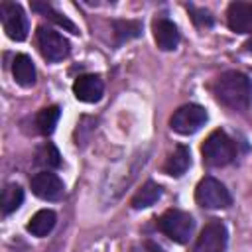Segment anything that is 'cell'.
Listing matches in <instances>:
<instances>
[{
  "instance_id": "cell-4",
  "label": "cell",
  "mask_w": 252,
  "mask_h": 252,
  "mask_svg": "<svg viewBox=\"0 0 252 252\" xmlns=\"http://www.w3.org/2000/svg\"><path fill=\"white\" fill-rule=\"evenodd\" d=\"M195 201L203 209H226L232 203V197L219 179L205 177L195 189Z\"/></svg>"
},
{
  "instance_id": "cell-18",
  "label": "cell",
  "mask_w": 252,
  "mask_h": 252,
  "mask_svg": "<svg viewBox=\"0 0 252 252\" xmlns=\"http://www.w3.org/2000/svg\"><path fill=\"white\" fill-rule=\"evenodd\" d=\"M32 10L39 12V14L45 16L47 20L55 22L59 28H63V30H67V32H71V33H79V28H77L69 18H65L63 14H59L57 10H53L49 4H45V2H33V4H32Z\"/></svg>"
},
{
  "instance_id": "cell-3",
  "label": "cell",
  "mask_w": 252,
  "mask_h": 252,
  "mask_svg": "<svg viewBox=\"0 0 252 252\" xmlns=\"http://www.w3.org/2000/svg\"><path fill=\"white\" fill-rule=\"evenodd\" d=\"M158 226H159V230H161L167 238H171L173 242L185 244V242L191 238V234H193L195 222H193V219H191L189 213L179 211V209H169V211H165V213L159 217Z\"/></svg>"
},
{
  "instance_id": "cell-8",
  "label": "cell",
  "mask_w": 252,
  "mask_h": 252,
  "mask_svg": "<svg viewBox=\"0 0 252 252\" xmlns=\"http://www.w3.org/2000/svg\"><path fill=\"white\" fill-rule=\"evenodd\" d=\"M226 240H228L226 226L220 220L213 219L203 226L195 244V252H224Z\"/></svg>"
},
{
  "instance_id": "cell-19",
  "label": "cell",
  "mask_w": 252,
  "mask_h": 252,
  "mask_svg": "<svg viewBox=\"0 0 252 252\" xmlns=\"http://www.w3.org/2000/svg\"><path fill=\"white\" fill-rule=\"evenodd\" d=\"M59 114H61V110H59V106H55V104L41 108V110L37 112V116H35V126H37V130H39L43 136L53 134V130H55V126H57V120H59Z\"/></svg>"
},
{
  "instance_id": "cell-12",
  "label": "cell",
  "mask_w": 252,
  "mask_h": 252,
  "mask_svg": "<svg viewBox=\"0 0 252 252\" xmlns=\"http://www.w3.org/2000/svg\"><path fill=\"white\" fill-rule=\"evenodd\" d=\"M228 28L236 33H250L252 32V4L246 2H232L226 12Z\"/></svg>"
},
{
  "instance_id": "cell-11",
  "label": "cell",
  "mask_w": 252,
  "mask_h": 252,
  "mask_svg": "<svg viewBox=\"0 0 252 252\" xmlns=\"http://www.w3.org/2000/svg\"><path fill=\"white\" fill-rule=\"evenodd\" d=\"M152 32H154V39H156V43H158L159 49L171 51V49L177 47V43H179V32H177V26L171 20H167V18L154 20Z\"/></svg>"
},
{
  "instance_id": "cell-24",
  "label": "cell",
  "mask_w": 252,
  "mask_h": 252,
  "mask_svg": "<svg viewBox=\"0 0 252 252\" xmlns=\"http://www.w3.org/2000/svg\"><path fill=\"white\" fill-rule=\"evenodd\" d=\"M246 47H248V49H250V51H252V39H250V41H248V43H246Z\"/></svg>"
},
{
  "instance_id": "cell-15",
  "label": "cell",
  "mask_w": 252,
  "mask_h": 252,
  "mask_svg": "<svg viewBox=\"0 0 252 252\" xmlns=\"http://www.w3.org/2000/svg\"><path fill=\"white\" fill-rule=\"evenodd\" d=\"M55 220H57V217H55V213L51 211V209H41V211H37L32 219H30V222H28V232H32L33 236H47L51 230H53V226H55Z\"/></svg>"
},
{
  "instance_id": "cell-20",
  "label": "cell",
  "mask_w": 252,
  "mask_h": 252,
  "mask_svg": "<svg viewBox=\"0 0 252 252\" xmlns=\"http://www.w3.org/2000/svg\"><path fill=\"white\" fill-rule=\"evenodd\" d=\"M114 33H116V41L124 43V41L138 37L142 33V24L136 20H116L114 22Z\"/></svg>"
},
{
  "instance_id": "cell-9",
  "label": "cell",
  "mask_w": 252,
  "mask_h": 252,
  "mask_svg": "<svg viewBox=\"0 0 252 252\" xmlns=\"http://www.w3.org/2000/svg\"><path fill=\"white\" fill-rule=\"evenodd\" d=\"M32 191L35 197L43 199V201H59L65 193L63 181L59 179V175L51 173V171H39L32 177L30 181Z\"/></svg>"
},
{
  "instance_id": "cell-14",
  "label": "cell",
  "mask_w": 252,
  "mask_h": 252,
  "mask_svg": "<svg viewBox=\"0 0 252 252\" xmlns=\"http://www.w3.org/2000/svg\"><path fill=\"white\" fill-rule=\"evenodd\" d=\"M191 165V154H189V148L185 146H177L169 158L165 159V165H163V171L171 177H181Z\"/></svg>"
},
{
  "instance_id": "cell-6",
  "label": "cell",
  "mask_w": 252,
  "mask_h": 252,
  "mask_svg": "<svg viewBox=\"0 0 252 252\" xmlns=\"http://www.w3.org/2000/svg\"><path fill=\"white\" fill-rule=\"evenodd\" d=\"M37 47L43 55V59L57 63L63 61L69 55V41L55 30L39 26L37 28Z\"/></svg>"
},
{
  "instance_id": "cell-13",
  "label": "cell",
  "mask_w": 252,
  "mask_h": 252,
  "mask_svg": "<svg viewBox=\"0 0 252 252\" xmlns=\"http://www.w3.org/2000/svg\"><path fill=\"white\" fill-rule=\"evenodd\" d=\"M12 73L20 87H32L35 83V67H33L32 57L26 53L16 55V59L12 63Z\"/></svg>"
},
{
  "instance_id": "cell-23",
  "label": "cell",
  "mask_w": 252,
  "mask_h": 252,
  "mask_svg": "<svg viewBox=\"0 0 252 252\" xmlns=\"http://www.w3.org/2000/svg\"><path fill=\"white\" fill-rule=\"evenodd\" d=\"M132 252H163V250H161L156 242H152V240H144V242L136 244Z\"/></svg>"
},
{
  "instance_id": "cell-10",
  "label": "cell",
  "mask_w": 252,
  "mask_h": 252,
  "mask_svg": "<svg viewBox=\"0 0 252 252\" xmlns=\"http://www.w3.org/2000/svg\"><path fill=\"white\" fill-rule=\"evenodd\" d=\"M102 81L96 75H81L73 83V94L81 102H98L102 96Z\"/></svg>"
},
{
  "instance_id": "cell-21",
  "label": "cell",
  "mask_w": 252,
  "mask_h": 252,
  "mask_svg": "<svg viewBox=\"0 0 252 252\" xmlns=\"http://www.w3.org/2000/svg\"><path fill=\"white\" fill-rule=\"evenodd\" d=\"M37 163L49 167H59L61 165V154L57 152V148L53 144H45L41 146V150L37 152Z\"/></svg>"
},
{
  "instance_id": "cell-16",
  "label": "cell",
  "mask_w": 252,
  "mask_h": 252,
  "mask_svg": "<svg viewBox=\"0 0 252 252\" xmlns=\"http://www.w3.org/2000/svg\"><path fill=\"white\" fill-rule=\"evenodd\" d=\"M161 197V187L154 181H148L142 185V189L136 191V195L132 197V207L134 209H148L152 207L158 199Z\"/></svg>"
},
{
  "instance_id": "cell-2",
  "label": "cell",
  "mask_w": 252,
  "mask_h": 252,
  "mask_svg": "<svg viewBox=\"0 0 252 252\" xmlns=\"http://www.w3.org/2000/svg\"><path fill=\"white\" fill-rule=\"evenodd\" d=\"M203 159L207 165L211 167H222V165H228L236 152H234V144L232 140L222 132V130H215L209 134V138L205 140L203 148Z\"/></svg>"
},
{
  "instance_id": "cell-22",
  "label": "cell",
  "mask_w": 252,
  "mask_h": 252,
  "mask_svg": "<svg viewBox=\"0 0 252 252\" xmlns=\"http://www.w3.org/2000/svg\"><path fill=\"white\" fill-rule=\"evenodd\" d=\"M189 10L193 12V20H195L197 26H211L213 24V16L207 10H197L193 6H189Z\"/></svg>"
},
{
  "instance_id": "cell-7",
  "label": "cell",
  "mask_w": 252,
  "mask_h": 252,
  "mask_svg": "<svg viewBox=\"0 0 252 252\" xmlns=\"http://www.w3.org/2000/svg\"><path fill=\"white\" fill-rule=\"evenodd\" d=\"M0 16L4 32L14 41H24L28 37V18L20 4L16 2H2L0 4Z\"/></svg>"
},
{
  "instance_id": "cell-5",
  "label": "cell",
  "mask_w": 252,
  "mask_h": 252,
  "mask_svg": "<svg viewBox=\"0 0 252 252\" xmlns=\"http://www.w3.org/2000/svg\"><path fill=\"white\" fill-rule=\"evenodd\" d=\"M205 122H207V110L201 104H183L173 112L169 120L171 130L181 136L195 134L201 126H205Z\"/></svg>"
},
{
  "instance_id": "cell-17",
  "label": "cell",
  "mask_w": 252,
  "mask_h": 252,
  "mask_svg": "<svg viewBox=\"0 0 252 252\" xmlns=\"http://www.w3.org/2000/svg\"><path fill=\"white\" fill-rule=\"evenodd\" d=\"M22 201H24V189L18 183H8L2 191V215L8 217L14 211H18Z\"/></svg>"
},
{
  "instance_id": "cell-1",
  "label": "cell",
  "mask_w": 252,
  "mask_h": 252,
  "mask_svg": "<svg viewBox=\"0 0 252 252\" xmlns=\"http://www.w3.org/2000/svg\"><path fill=\"white\" fill-rule=\"evenodd\" d=\"M215 98L230 110H244L252 100V81L240 71H226L213 83Z\"/></svg>"
}]
</instances>
